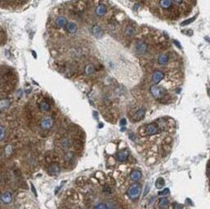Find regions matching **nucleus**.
I'll return each mask as SVG.
<instances>
[{
  "instance_id": "26",
  "label": "nucleus",
  "mask_w": 210,
  "mask_h": 209,
  "mask_svg": "<svg viewBox=\"0 0 210 209\" xmlns=\"http://www.w3.org/2000/svg\"><path fill=\"white\" fill-rule=\"evenodd\" d=\"M109 206H106L105 204H103V203H101V204L96 205L94 207V208H99V209H105V208H108Z\"/></svg>"
},
{
  "instance_id": "22",
  "label": "nucleus",
  "mask_w": 210,
  "mask_h": 209,
  "mask_svg": "<svg viewBox=\"0 0 210 209\" xmlns=\"http://www.w3.org/2000/svg\"><path fill=\"white\" fill-rule=\"evenodd\" d=\"M165 184V181L163 180L162 177L158 178L156 180V183H155V186L158 188V189H161V188H163V185Z\"/></svg>"
},
{
  "instance_id": "18",
  "label": "nucleus",
  "mask_w": 210,
  "mask_h": 209,
  "mask_svg": "<svg viewBox=\"0 0 210 209\" xmlns=\"http://www.w3.org/2000/svg\"><path fill=\"white\" fill-rule=\"evenodd\" d=\"M94 71H95V66L93 65L89 64V65H86V67L84 69V74L86 75H90L92 73H94Z\"/></svg>"
},
{
  "instance_id": "2",
  "label": "nucleus",
  "mask_w": 210,
  "mask_h": 209,
  "mask_svg": "<svg viewBox=\"0 0 210 209\" xmlns=\"http://www.w3.org/2000/svg\"><path fill=\"white\" fill-rule=\"evenodd\" d=\"M150 92L153 95V97L158 99V98H161L164 96L165 90H164V88H163L160 86L154 85L150 88Z\"/></svg>"
},
{
  "instance_id": "17",
  "label": "nucleus",
  "mask_w": 210,
  "mask_h": 209,
  "mask_svg": "<svg viewBox=\"0 0 210 209\" xmlns=\"http://www.w3.org/2000/svg\"><path fill=\"white\" fill-rule=\"evenodd\" d=\"M2 201L5 203H9L11 201V194L9 192H5L2 194Z\"/></svg>"
},
{
  "instance_id": "31",
  "label": "nucleus",
  "mask_w": 210,
  "mask_h": 209,
  "mask_svg": "<svg viewBox=\"0 0 210 209\" xmlns=\"http://www.w3.org/2000/svg\"><path fill=\"white\" fill-rule=\"evenodd\" d=\"M209 95H210V90H209Z\"/></svg>"
},
{
  "instance_id": "8",
  "label": "nucleus",
  "mask_w": 210,
  "mask_h": 209,
  "mask_svg": "<svg viewBox=\"0 0 210 209\" xmlns=\"http://www.w3.org/2000/svg\"><path fill=\"white\" fill-rule=\"evenodd\" d=\"M92 34L94 36L96 37V38H101L103 36L104 34V30L102 29V28L99 25H93V27L92 29Z\"/></svg>"
},
{
  "instance_id": "1",
  "label": "nucleus",
  "mask_w": 210,
  "mask_h": 209,
  "mask_svg": "<svg viewBox=\"0 0 210 209\" xmlns=\"http://www.w3.org/2000/svg\"><path fill=\"white\" fill-rule=\"evenodd\" d=\"M141 192V187L138 184H133L127 189V194L130 198L136 199L140 196Z\"/></svg>"
},
{
  "instance_id": "30",
  "label": "nucleus",
  "mask_w": 210,
  "mask_h": 209,
  "mask_svg": "<svg viewBox=\"0 0 210 209\" xmlns=\"http://www.w3.org/2000/svg\"><path fill=\"white\" fill-rule=\"evenodd\" d=\"M126 124V120L125 119H121V121H120V126H124V125H125Z\"/></svg>"
},
{
  "instance_id": "21",
  "label": "nucleus",
  "mask_w": 210,
  "mask_h": 209,
  "mask_svg": "<svg viewBox=\"0 0 210 209\" xmlns=\"http://www.w3.org/2000/svg\"><path fill=\"white\" fill-rule=\"evenodd\" d=\"M159 207H162V208H164V207H167L168 205V200L166 198H159Z\"/></svg>"
},
{
  "instance_id": "23",
  "label": "nucleus",
  "mask_w": 210,
  "mask_h": 209,
  "mask_svg": "<svg viewBox=\"0 0 210 209\" xmlns=\"http://www.w3.org/2000/svg\"><path fill=\"white\" fill-rule=\"evenodd\" d=\"M6 101H7V100H2V101H1V109H2V110H5V109H7V107H8L9 102H7V104H5L6 103Z\"/></svg>"
},
{
  "instance_id": "27",
  "label": "nucleus",
  "mask_w": 210,
  "mask_h": 209,
  "mask_svg": "<svg viewBox=\"0 0 210 209\" xmlns=\"http://www.w3.org/2000/svg\"><path fill=\"white\" fill-rule=\"evenodd\" d=\"M169 194V189L166 188V189H163V191L159 192V195H165V194Z\"/></svg>"
},
{
  "instance_id": "11",
  "label": "nucleus",
  "mask_w": 210,
  "mask_h": 209,
  "mask_svg": "<svg viewBox=\"0 0 210 209\" xmlns=\"http://www.w3.org/2000/svg\"><path fill=\"white\" fill-rule=\"evenodd\" d=\"M145 110L144 108H141L138 110L135 113V115H133V120L134 121H140L143 119V117L145 116Z\"/></svg>"
},
{
  "instance_id": "29",
  "label": "nucleus",
  "mask_w": 210,
  "mask_h": 209,
  "mask_svg": "<svg viewBox=\"0 0 210 209\" xmlns=\"http://www.w3.org/2000/svg\"><path fill=\"white\" fill-rule=\"evenodd\" d=\"M172 1L175 3H177V4H181L183 2V0H172Z\"/></svg>"
},
{
  "instance_id": "7",
  "label": "nucleus",
  "mask_w": 210,
  "mask_h": 209,
  "mask_svg": "<svg viewBox=\"0 0 210 209\" xmlns=\"http://www.w3.org/2000/svg\"><path fill=\"white\" fill-rule=\"evenodd\" d=\"M40 126L42 129H49L52 127V120L51 118L45 117L41 120Z\"/></svg>"
},
{
  "instance_id": "13",
  "label": "nucleus",
  "mask_w": 210,
  "mask_h": 209,
  "mask_svg": "<svg viewBox=\"0 0 210 209\" xmlns=\"http://www.w3.org/2000/svg\"><path fill=\"white\" fill-rule=\"evenodd\" d=\"M128 157V151L127 150H121L117 154V159L119 162H124L126 161Z\"/></svg>"
},
{
  "instance_id": "15",
  "label": "nucleus",
  "mask_w": 210,
  "mask_h": 209,
  "mask_svg": "<svg viewBox=\"0 0 210 209\" xmlns=\"http://www.w3.org/2000/svg\"><path fill=\"white\" fill-rule=\"evenodd\" d=\"M59 172H60V168H59V167L57 165H56V164L51 165L48 168V173H49L50 175H57Z\"/></svg>"
},
{
  "instance_id": "9",
  "label": "nucleus",
  "mask_w": 210,
  "mask_h": 209,
  "mask_svg": "<svg viewBox=\"0 0 210 209\" xmlns=\"http://www.w3.org/2000/svg\"><path fill=\"white\" fill-rule=\"evenodd\" d=\"M95 12L97 16H104L106 12V7L103 3H99L97 6H96V9H95Z\"/></svg>"
},
{
  "instance_id": "16",
  "label": "nucleus",
  "mask_w": 210,
  "mask_h": 209,
  "mask_svg": "<svg viewBox=\"0 0 210 209\" xmlns=\"http://www.w3.org/2000/svg\"><path fill=\"white\" fill-rule=\"evenodd\" d=\"M130 177H131V179L132 181H139L141 177V172L140 171H138V170H134V171L131 173Z\"/></svg>"
},
{
  "instance_id": "12",
  "label": "nucleus",
  "mask_w": 210,
  "mask_h": 209,
  "mask_svg": "<svg viewBox=\"0 0 210 209\" xmlns=\"http://www.w3.org/2000/svg\"><path fill=\"white\" fill-rule=\"evenodd\" d=\"M65 28L67 29V31L69 32V34H75L77 32V29H78V26L76 25L75 23L74 22H68L65 25Z\"/></svg>"
},
{
  "instance_id": "25",
  "label": "nucleus",
  "mask_w": 210,
  "mask_h": 209,
  "mask_svg": "<svg viewBox=\"0 0 210 209\" xmlns=\"http://www.w3.org/2000/svg\"><path fill=\"white\" fill-rule=\"evenodd\" d=\"M4 135H5L4 128H3L2 126H1V128H0V139L1 140L3 139V138H4Z\"/></svg>"
},
{
  "instance_id": "19",
  "label": "nucleus",
  "mask_w": 210,
  "mask_h": 209,
  "mask_svg": "<svg viewBox=\"0 0 210 209\" xmlns=\"http://www.w3.org/2000/svg\"><path fill=\"white\" fill-rule=\"evenodd\" d=\"M39 109H40L43 112H46V111H48L50 110V106L49 104L47 103V101H42L39 105Z\"/></svg>"
},
{
  "instance_id": "6",
  "label": "nucleus",
  "mask_w": 210,
  "mask_h": 209,
  "mask_svg": "<svg viewBox=\"0 0 210 209\" xmlns=\"http://www.w3.org/2000/svg\"><path fill=\"white\" fill-rule=\"evenodd\" d=\"M159 128L155 125L154 124H149L147 127H146V129H145V133L146 135L151 136L154 135L156 133H159Z\"/></svg>"
},
{
  "instance_id": "3",
  "label": "nucleus",
  "mask_w": 210,
  "mask_h": 209,
  "mask_svg": "<svg viewBox=\"0 0 210 209\" xmlns=\"http://www.w3.org/2000/svg\"><path fill=\"white\" fill-rule=\"evenodd\" d=\"M147 44L143 41H137L135 44V52L138 55L145 54L147 52Z\"/></svg>"
},
{
  "instance_id": "20",
  "label": "nucleus",
  "mask_w": 210,
  "mask_h": 209,
  "mask_svg": "<svg viewBox=\"0 0 210 209\" xmlns=\"http://www.w3.org/2000/svg\"><path fill=\"white\" fill-rule=\"evenodd\" d=\"M135 34V29L134 28L132 27V26H131V25H128V26H127V28H126L125 29V34L127 35V36H129V37H132Z\"/></svg>"
},
{
  "instance_id": "10",
  "label": "nucleus",
  "mask_w": 210,
  "mask_h": 209,
  "mask_svg": "<svg viewBox=\"0 0 210 209\" xmlns=\"http://www.w3.org/2000/svg\"><path fill=\"white\" fill-rule=\"evenodd\" d=\"M67 19L65 18L64 16H59L56 19V25L58 28H62L66 25L67 24Z\"/></svg>"
},
{
  "instance_id": "24",
  "label": "nucleus",
  "mask_w": 210,
  "mask_h": 209,
  "mask_svg": "<svg viewBox=\"0 0 210 209\" xmlns=\"http://www.w3.org/2000/svg\"><path fill=\"white\" fill-rule=\"evenodd\" d=\"M194 19H195V16H194V17H192V18L188 19V20H184L183 22L181 23V25H188V24H190V23H191V22H192V21H194Z\"/></svg>"
},
{
  "instance_id": "5",
  "label": "nucleus",
  "mask_w": 210,
  "mask_h": 209,
  "mask_svg": "<svg viewBox=\"0 0 210 209\" xmlns=\"http://www.w3.org/2000/svg\"><path fill=\"white\" fill-rule=\"evenodd\" d=\"M164 78V74L160 70H156L152 74V82L154 83H159Z\"/></svg>"
},
{
  "instance_id": "28",
  "label": "nucleus",
  "mask_w": 210,
  "mask_h": 209,
  "mask_svg": "<svg viewBox=\"0 0 210 209\" xmlns=\"http://www.w3.org/2000/svg\"><path fill=\"white\" fill-rule=\"evenodd\" d=\"M182 207H183V205L178 204V203H176V202H175L174 204H173V208L174 209H180L182 208Z\"/></svg>"
},
{
  "instance_id": "4",
  "label": "nucleus",
  "mask_w": 210,
  "mask_h": 209,
  "mask_svg": "<svg viewBox=\"0 0 210 209\" xmlns=\"http://www.w3.org/2000/svg\"><path fill=\"white\" fill-rule=\"evenodd\" d=\"M159 6L161 8L164 10H171L173 9V2L172 0H159Z\"/></svg>"
},
{
  "instance_id": "14",
  "label": "nucleus",
  "mask_w": 210,
  "mask_h": 209,
  "mask_svg": "<svg viewBox=\"0 0 210 209\" xmlns=\"http://www.w3.org/2000/svg\"><path fill=\"white\" fill-rule=\"evenodd\" d=\"M168 60H169L168 55L166 53H163V54L159 55V56L158 57V63L159 65H166L168 63Z\"/></svg>"
}]
</instances>
